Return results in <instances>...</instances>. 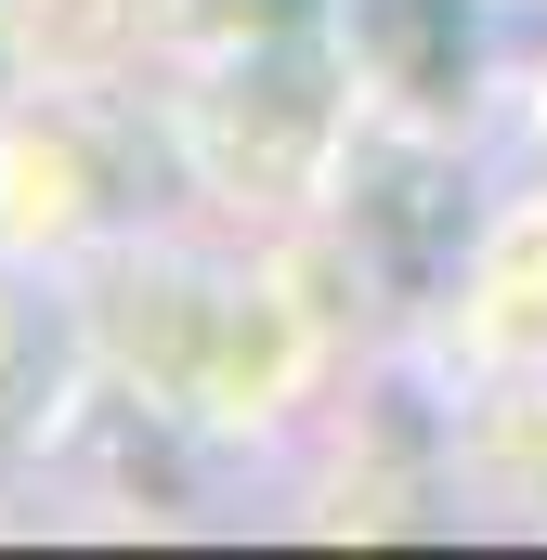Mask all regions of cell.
Here are the masks:
<instances>
[{
    "mask_svg": "<svg viewBox=\"0 0 547 560\" xmlns=\"http://www.w3.org/2000/svg\"><path fill=\"white\" fill-rule=\"evenodd\" d=\"M339 39L405 118H443L482 66V0H339Z\"/></svg>",
    "mask_w": 547,
    "mask_h": 560,
    "instance_id": "1",
    "label": "cell"
}]
</instances>
